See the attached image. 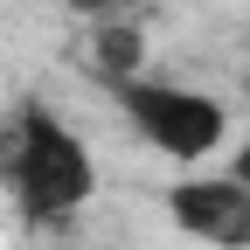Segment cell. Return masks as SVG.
I'll use <instances>...</instances> for the list:
<instances>
[{"label":"cell","mask_w":250,"mask_h":250,"mask_svg":"<svg viewBox=\"0 0 250 250\" xmlns=\"http://www.w3.org/2000/svg\"><path fill=\"white\" fill-rule=\"evenodd\" d=\"M0 188L21 208V223L62 229L83 202L98 195V153L83 146L77 125H62L42 98H21L0 118Z\"/></svg>","instance_id":"6da1fadb"},{"label":"cell","mask_w":250,"mask_h":250,"mask_svg":"<svg viewBox=\"0 0 250 250\" xmlns=\"http://www.w3.org/2000/svg\"><path fill=\"white\" fill-rule=\"evenodd\" d=\"M111 104H118L125 125H132V139L153 146V153L174 160V167H202V160H215L223 139H229V104L215 98V90L174 83V77L125 70V77H111Z\"/></svg>","instance_id":"7a4b0ae2"},{"label":"cell","mask_w":250,"mask_h":250,"mask_svg":"<svg viewBox=\"0 0 250 250\" xmlns=\"http://www.w3.org/2000/svg\"><path fill=\"white\" fill-rule=\"evenodd\" d=\"M167 223L188 243H208V250H250V188L229 167H208L202 174H181L167 188Z\"/></svg>","instance_id":"3957f363"},{"label":"cell","mask_w":250,"mask_h":250,"mask_svg":"<svg viewBox=\"0 0 250 250\" xmlns=\"http://www.w3.org/2000/svg\"><path fill=\"white\" fill-rule=\"evenodd\" d=\"M223 167L250 188V118H243V132H229V139H223Z\"/></svg>","instance_id":"277c9868"},{"label":"cell","mask_w":250,"mask_h":250,"mask_svg":"<svg viewBox=\"0 0 250 250\" xmlns=\"http://www.w3.org/2000/svg\"><path fill=\"white\" fill-rule=\"evenodd\" d=\"M70 7H83V14H111L118 0H70Z\"/></svg>","instance_id":"5b68a950"}]
</instances>
